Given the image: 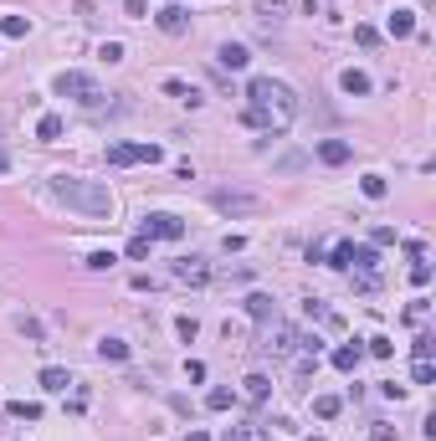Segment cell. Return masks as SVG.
Listing matches in <instances>:
<instances>
[{
  "instance_id": "6da1fadb",
  "label": "cell",
  "mask_w": 436,
  "mask_h": 441,
  "mask_svg": "<svg viewBox=\"0 0 436 441\" xmlns=\"http://www.w3.org/2000/svg\"><path fill=\"white\" fill-rule=\"evenodd\" d=\"M252 128H267V134H287V123L298 119V93L277 77H252L246 83V113Z\"/></svg>"
},
{
  "instance_id": "7a4b0ae2",
  "label": "cell",
  "mask_w": 436,
  "mask_h": 441,
  "mask_svg": "<svg viewBox=\"0 0 436 441\" xmlns=\"http://www.w3.org/2000/svg\"><path fill=\"white\" fill-rule=\"evenodd\" d=\"M47 196L57 205L77 211L83 220H113V190L103 180H83V175H51L47 180Z\"/></svg>"
},
{
  "instance_id": "3957f363",
  "label": "cell",
  "mask_w": 436,
  "mask_h": 441,
  "mask_svg": "<svg viewBox=\"0 0 436 441\" xmlns=\"http://www.w3.org/2000/svg\"><path fill=\"white\" fill-rule=\"evenodd\" d=\"M57 93L72 98V103H83V108H98L103 103V87H98L92 72H57Z\"/></svg>"
},
{
  "instance_id": "277c9868",
  "label": "cell",
  "mask_w": 436,
  "mask_h": 441,
  "mask_svg": "<svg viewBox=\"0 0 436 441\" xmlns=\"http://www.w3.org/2000/svg\"><path fill=\"white\" fill-rule=\"evenodd\" d=\"M257 349H262V354H267V359H293L298 349H303V334L293 329V323L272 318V334H267V339H262Z\"/></svg>"
},
{
  "instance_id": "5b68a950",
  "label": "cell",
  "mask_w": 436,
  "mask_h": 441,
  "mask_svg": "<svg viewBox=\"0 0 436 441\" xmlns=\"http://www.w3.org/2000/svg\"><path fill=\"white\" fill-rule=\"evenodd\" d=\"M210 205H216L221 216H252V211H262V196H252V190H210Z\"/></svg>"
},
{
  "instance_id": "8992f818",
  "label": "cell",
  "mask_w": 436,
  "mask_h": 441,
  "mask_svg": "<svg viewBox=\"0 0 436 441\" xmlns=\"http://www.w3.org/2000/svg\"><path fill=\"white\" fill-rule=\"evenodd\" d=\"M160 144H108V164H160Z\"/></svg>"
},
{
  "instance_id": "52a82bcc",
  "label": "cell",
  "mask_w": 436,
  "mask_h": 441,
  "mask_svg": "<svg viewBox=\"0 0 436 441\" xmlns=\"http://www.w3.org/2000/svg\"><path fill=\"white\" fill-rule=\"evenodd\" d=\"M139 236H149V241H180L185 236V220L169 216V211H154V216H144V231H139Z\"/></svg>"
},
{
  "instance_id": "ba28073f",
  "label": "cell",
  "mask_w": 436,
  "mask_h": 441,
  "mask_svg": "<svg viewBox=\"0 0 436 441\" xmlns=\"http://www.w3.org/2000/svg\"><path fill=\"white\" fill-rule=\"evenodd\" d=\"M175 282H185V288H206L210 282V262L206 257H180L175 262Z\"/></svg>"
},
{
  "instance_id": "9c48e42d",
  "label": "cell",
  "mask_w": 436,
  "mask_h": 441,
  "mask_svg": "<svg viewBox=\"0 0 436 441\" xmlns=\"http://www.w3.org/2000/svg\"><path fill=\"white\" fill-rule=\"evenodd\" d=\"M154 26H160L165 36H185V26H190V10H180V6H165L160 16H154Z\"/></svg>"
},
{
  "instance_id": "30bf717a",
  "label": "cell",
  "mask_w": 436,
  "mask_h": 441,
  "mask_svg": "<svg viewBox=\"0 0 436 441\" xmlns=\"http://www.w3.org/2000/svg\"><path fill=\"white\" fill-rule=\"evenodd\" d=\"M216 62H221V67H226V72H242L246 62H252V51H246L242 42H226V46L216 51Z\"/></svg>"
},
{
  "instance_id": "8fae6325",
  "label": "cell",
  "mask_w": 436,
  "mask_h": 441,
  "mask_svg": "<svg viewBox=\"0 0 436 441\" xmlns=\"http://www.w3.org/2000/svg\"><path fill=\"white\" fill-rule=\"evenodd\" d=\"M67 385H72V374L62 370V365H47V370H42V390H47V395H62Z\"/></svg>"
},
{
  "instance_id": "7c38bea8",
  "label": "cell",
  "mask_w": 436,
  "mask_h": 441,
  "mask_svg": "<svg viewBox=\"0 0 436 441\" xmlns=\"http://www.w3.org/2000/svg\"><path fill=\"white\" fill-rule=\"evenodd\" d=\"M319 159L324 164H349V144H344V139H324V144H319Z\"/></svg>"
},
{
  "instance_id": "4fadbf2b",
  "label": "cell",
  "mask_w": 436,
  "mask_h": 441,
  "mask_svg": "<svg viewBox=\"0 0 436 441\" xmlns=\"http://www.w3.org/2000/svg\"><path fill=\"white\" fill-rule=\"evenodd\" d=\"M246 313H252L257 323H267V318H277V303L267 293H252V297H246Z\"/></svg>"
},
{
  "instance_id": "5bb4252c",
  "label": "cell",
  "mask_w": 436,
  "mask_h": 441,
  "mask_svg": "<svg viewBox=\"0 0 436 441\" xmlns=\"http://www.w3.org/2000/svg\"><path fill=\"white\" fill-rule=\"evenodd\" d=\"M339 87H344V93H349V98H364V93H369V87H375V83H369V77H364L360 67H349L344 77H339Z\"/></svg>"
},
{
  "instance_id": "9a60e30c",
  "label": "cell",
  "mask_w": 436,
  "mask_h": 441,
  "mask_svg": "<svg viewBox=\"0 0 436 441\" xmlns=\"http://www.w3.org/2000/svg\"><path fill=\"white\" fill-rule=\"evenodd\" d=\"M165 93H169V98H180V103H190V108L201 103V93H195V87L185 83V77H165Z\"/></svg>"
},
{
  "instance_id": "2e32d148",
  "label": "cell",
  "mask_w": 436,
  "mask_h": 441,
  "mask_svg": "<svg viewBox=\"0 0 436 441\" xmlns=\"http://www.w3.org/2000/svg\"><path fill=\"white\" fill-rule=\"evenodd\" d=\"M375 267H380V252H375V246H354L349 272H375Z\"/></svg>"
},
{
  "instance_id": "e0dca14e",
  "label": "cell",
  "mask_w": 436,
  "mask_h": 441,
  "mask_svg": "<svg viewBox=\"0 0 436 441\" xmlns=\"http://www.w3.org/2000/svg\"><path fill=\"white\" fill-rule=\"evenodd\" d=\"M385 26H390V36H411L416 31V16H411V10H390Z\"/></svg>"
},
{
  "instance_id": "ac0fdd59",
  "label": "cell",
  "mask_w": 436,
  "mask_h": 441,
  "mask_svg": "<svg viewBox=\"0 0 436 441\" xmlns=\"http://www.w3.org/2000/svg\"><path fill=\"white\" fill-rule=\"evenodd\" d=\"M221 441H272V436H267V426H231Z\"/></svg>"
},
{
  "instance_id": "d6986e66",
  "label": "cell",
  "mask_w": 436,
  "mask_h": 441,
  "mask_svg": "<svg viewBox=\"0 0 436 441\" xmlns=\"http://www.w3.org/2000/svg\"><path fill=\"white\" fill-rule=\"evenodd\" d=\"M339 410H344V400H339V395H319V400H313V416H319V421H334Z\"/></svg>"
},
{
  "instance_id": "ffe728a7",
  "label": "cell",
  "mask_w": 436,
  "mask_h": 441,
  "mask_svg": "<svg viewBox=\"0 0 436 441\" xmlns=\"http://www.w3.org/2000/svg\"><path fill=\"white\" fill-rule=\"evenodd\" d=\"M36 139H42V144H57V139H62V119H57V113H47V119L36 123Z\"/></svg>"
},
{
  "instance_id": "44dd1931",
  "label": "cell",
  "mask_w": 436,
  "mask_h": 441,
  "mask_svg": "<svg viewBox=\"0 0 436 441\" xmlns=\"http://www.w3.org/2000/svg\"><path fill=\"white\" fill-rule=\"evenodd\" d=\"M360 354H364L360 344H344V349H334V370H344V374H349L354 365H360Z\"/></svg>"
},
{
  "instance_id": "7402d4cb",
  "label": "cell",
  "mask_w": 436,
  "mask_h": 441,
  "mask_svg": "<svg viewBox=\"0 0 436 441\" xmlns=\"http://www.w3.org/2000/svg\"><path fill=\"white\" fill-rule=\"evenodd\" d=\"M98 354L113 359V365H124V359H128V344L124 339H98Z\"/></svg>"
},
{
  "instance_id": "603a6c76",
  "label": "cell",
  "mask_w": 436,
  "mask_h": 441,
  "mask_svg": "<svg viewBox=\"0 0 436 441\" xmlns=\"http://www.w3.org/2000/svg\"><path fill=\"white\" fill-rule=\"evenodd\" d=\"M246 400H267V390H272V380H267V374H246Z\"/></svg>"
},
{
  "instance_id": "cb8c5ba5",
  "label": "cell",
  "mask_w": 436,
  "mask_h": 441,
  "mask_svg": "<svg viewBox=\"0 0 436 441\" xmlns=\"http://www.w3.org/2000/svg\"><path fill=\"white\" fill-rule=\"evenodd\" d=\"M26 31H31V21H26V16H0V36L16 42V36H26Z\"/></svg>"
},
{
  "instance_id": "d4e9b609",
  "label": "cell",
  "mask_w": 436,
  "mask_h": 441,
  "mask_svg": "<svg viewBox=\"0 0 436 441\" xmlns=\"http://www.w3.org/2000/svg\"><path fill=\"white\" fill-rule=\"evenodd\" d=\"M349 257H354V241H334V252H328V267L349 272Z\"/></svg>"
},
{
  "instance_id": "484cf974",
  "label": "cell",
  "mask_w": 436,
  "mask_h": 441,
  "mask_svg": "<svg viewBox=\"0 0 436 441\" xmlns=\"http://www.w3.org/2000/svg\"><path fill=\"white\" fill-rule=\"evenodd\" d=\"M257 16L262 21H283L287 16V0H257Z\"/></svg>"
},
{
  "instance_id": "4316f807",
  "label": "cell",
  "mask_w": 436,
  "mask_h": 441,
  "mask_svg": "<svg viewBox=\"0 0 436 441\" xmlns=\"http://www.w3.org/2000/svg\"><path fill=\"white\" fill-rule=\"evenodd\" d=\"M360 190H364L369 200H385V190H390V185H385V175H364V180H360Z\"/></svg>"
},
{
  "instance_id": "83f0119b",
  "label": "cell",
  "mask_w": 436,
  "mask_h": 441,
  "mask_svg": "<svg viewBox=\"0 0 436 441\" xmlns=\"http://www.w3.org/2000/svg\"><path fill=\"white\" fill-rule=\"evenodd\" d=\"M10 416H16V421H42V406H31V400H10Z\"/></svg>"
},
{
  "instance_id": "f1b7e54d",
  "label": "cell",
  "mask_w": 436,
  "mask_h": 441,
  "mask_svg": "<svg viewBox=\"0 0 436 441\" xmlns=\"http://www.w3.org/2000/svg\"><path fill=\"white\" fill-rule=\"evenodd\" d=\"M354 277V293H380V272H349Z\"/></svg>"
},
{
  "instance_id": "f546056e",
  "label": "cell",
  "mask_w": 436,
  "mask_h": 441,
  "mask_svg": "<svg viewBox=\"0 0 436 441\" xmlns=\"http://www.w3.org/2000/svg\"><path fill=\"white\" fill-rule=\"evenodd\" d=\"M411 374H416V385H431V380H436V365H431V359H416Z\"/></svg>"
},
{
  "instance_id": "4dcf8cb0",
  "label": "cell",
  "mask_w": 436,
  "mask_h": 441,
  "mask_svg": "<svg viewBox=\"0 0 436 441\" xmlns=\"http://www.w3.org/2000/svg\"><path fill=\"white\" fill-rule=\"evenodd\" d=\"M411 282H416V288H426V282H431V262H426V257H416V267H411Z\"/></svg>"
},
{
  "instance_id": "1f68e13d",
  "label": "cell",
  "mask_w": 436,
  "mask_h": 441,
  "mask_svg": "<svg viewBox=\"0 0 436 441\" xmlns=\"http://www.w3.org/2000/svg\"><path fill=\"white\" fill-rule=\"evenodd\" d=\"M113 262H118L113 252H87V267H92V272H108Z\"/></svg>"
},
{
  "instance_id": "d6a6232c",
  "label": "cell",
  "mask_w": 436,
  "mask_h": 441,
  "mask_svg": "<svg viewBox=\"0 0 436 441\" xmlns=\"http://www.w3.org/2000/svg\"><path fill=\"white\" fill-rule=\"evenodd\" d=\"M206 410H231V390H210L206 395Z\"/></svg>"
},
{
  "instance_id": "836d02e7",
  "label": "cell",
  "mask_w": 436,
  "mask_h": 441,
  "mask_svg": "<svg viewBox=\"0 0 436 441\" xmlns=\"http://www.w3.org/2000/svg\"><path fill=\"white\" fill-rule=\"evenodd\" d=\"M354 42H360V46H380V31H375V26H354Z\"/></svg>"
},
{
  "instance_id": "e575fe53",
  "label": "cell",
  "mask_w": 436,
  "mask_h": 441,
  "mask_svg": "<svg viewBox=\"0 0 436 441\" xmlns=\"http://www.w3.org/2000/svg\"><path fill=\"white\" fill-rule=\"evenodd\" d=\"M390 339H385V334H375V339H369V354H375V359H390Z\"/></svg>"
},
{
  "instance_id": "d590c367",
  "label": "cell",
  "mask_w": 436,
  "mask_h": 441,
  "mask_svg": "<svg viewBox=\"0 0 436 441\" xmlns=\"http://www.w3.org/2000/svg\"><path fill=\"white\" fill-rule=\"evenodd\" d=\"M369 246H395V231L390 226H375V231H369Z\"/></svg>"
},
{
  "instance_id": "8d00e7d4",
  "label": "cell",
  "mask_w": 436,
  "mask_h": 441,
  "mask_svg": "<svg viewBox=\"0 0 436 441\" xmlns=\"http://www.w3.org/2000/svg\"><path fill=\"white\" fill-rule=\"evenodd\" d=\"M128 257H134V262H144V257H149V236H134V241H128Z\"/></svg>"
},
{
  "instance_id": "74e56055",
  "label": "cell",
  "mask_w": 436,
  "mask_h": 441,
  "mask_svg": "<svg viewBox=\"0 0 436 441\" xmlns=\"http://www.w3.org/2000/svg\"><path fill=\"white\" fill-rule=\"evenodd\" d=\"M98 57H108V62H124V42H103Z\"/></svg>"
},
{
  "instance_id": "f35d334b",
  "label": "cell",
  "mask_w": 436,
  "mask_h": 441,
  "mask_svg": "<svg viewBox=\"0 0 436 441\" xmlns=\"http://www.w3.org/2000/svg\"><path fill=\"white\" fill-rule=\"evenodd\" d=\"M431 349H436V339H431V334H421V339H416V359H431Z\"/></svg>"
},
{
  "instance_id": "ab89813d",
  "label": "cell",
  "mask_w": 436,
  "mask_h": 441,
  "mask_svg": "<svg viewBox=\"0 0 436 441\" xmlns=\"http://www.w3.org/2000/svg\"><path fill=\"white\" fill-rule=\"evenodd\" d=\"M16 329H21V334H31V339H42V323H36V318H16Z\"/></svg>"
},
{
  "instance_id": "60d3db41",
  "label": "cell",
  "mask_w": 436,
  "mask_h": 441,
  "mask_svg": "<svg viewBox=\"0 0 436 441\" xmlns=\"http://www.w3.org/2000/svg\"><path fill=\"white\" fill-rule=\"evenodd\" d=\"M405 318H411V323H421V318H426V297H416V303L405 308Z\"/></svg>"
},
{
  "instance_id": "b9f144b4",
  "label": "cell",
  "mask_w": 436,
  "mask_h": 441,
  "mask_svg": "<svg viewBox=\"0 0 436 441\" xmlns=\"http://www.w3.org/2000/svg\"><path fill=\"white\" fill-rule=\"evenodd\" d=\"M124 10H128V16H134V21H139V16H149V6H144V0H128Z\"/></svg>"
},
{
  "instance_id": "7bdbcfd3",
  "label": "cell",
  "mask_w": 436,
  "mask_h": 441,
  "mask_svg": "<svg viewBox=\"0 0 436 441\" xmlns=\"http://www.w3.org/2000/svg\"><path fill=\"white\" fill-rule=\"evenodd\" d=\"M375 441H395V431L390 426H375Z\"/></svg>"
},
{
  "instance_id": "ee69618b",
  "label": "cell",
  "mask_w": 436,
  "mask_h": 441,
  "mask_svg": "<svg viewBox=\"0 0 436 441\" xmlns=\"http://www.w3.org/2000/svg\"><path fill=\"white\" fill-rule=\"evenodd\" d=\"M185 441H210V436H206V431H190V436H185Z\"/></svg>"
},
{
  "instance_id": "f6af8a7d",
  "label": "cell",
  "mask_w": 436,
  "mask_h": 441,
  "mask_svg": "<svg viewBox=\"0 0 436 441\" xmlns=\"http://www.w3.org/2000/svg\"><path fill=\"white\" fill-rule=\"evenodd\" d=\"M10 170V159H6V149H0V175H6Z\"/></svg>"
},
{
  "instance_id": "bcb514c9",
  "label": "cell",
  "mask_w": 436,
  "mask_h": 441,
  "mask_svg": "<svg viewBox=\"0 0 436 441\" xmlns=\"http://www.w3.org/2000/svg\"><path fill=\"white\" fill-rule=\"evenodd\" d=\"M0 128H6V119H0Z\"/></svg>"
}]
</instances>
